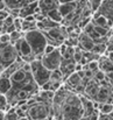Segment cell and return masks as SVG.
<instances>
[{
	"mask_svg": "<svg viewBox=\"0 0 113 120\" xmlns=\"http://www.w3.org/2000/svg\"><path fill=\"white\" fill-rule=\"evenodd\" d=\"M49 120H57V119H55V118H51V119H49Z\"/></svg>",
	"mask_w": 113,
	"mask_h": 120,
	"instance_id": "obj_38",
	"label": "cell"
},
{
	"mask_svg": "<svg viewBox=\"0 0 113 120\" xmlns=\"http://www.w3.org/2000/svg\"><path fill=\"white\" fill-rule=\"evenodd\" d=\"M19 117L15 113V107H11L6 113H5V119L4 120H18Z\"/></svg>",
	"mask_w": 113,
	"mask_h": 120,
	"instance_id": "obj_21",
	"label": "cell"
},
{
	"mask_svg": "<svg viewBox=\"0 0 113 120\" xmlns=\"http://www.w3.org/2000/svg\"><path fill=\"white\" fill-rule=\"evenodd\" d=\"M42 65L49 70V71H54L56 69L60 68L61 65V62H62V55L58 50V48H56L53 52L48 54V55H42L41 58H40Z\"/></svg>",
	"mask_w": 113,
	"mask_h": 120,
	"instance_id": "obj_6",
	"label": "cell"
},
{
	"mask_svg": "<svg viewBox=\"0 0 113 120\" xmlns=\"http://www.w3.org/2000/svg\"><path fill=\"white\" fill-rule=\"evenodd\" d=\"M111 94H112V97H113V85H111Z\"/></svg>",
	"mask_w": 113,
	"mask_h": 120,
	"instance_id": "obj_37",
	"label": "cell"
},
{
	"mask_svg": "<svg viewBox=\"0 0 113 120\" xmlns=\"http://www.w3.org/2000/svg\"><path fill=\"white\" fill-rule=\"evenodd\" d=\"M107 58H109V61H111L113 63V51H110V52H107L106 55H105Z\"/></svg>",
	"mask_w": 113,
	"mask_h": 120,
	"instance_id": "obj_32",
	"label": "cell"
},
{
	"mask_svg": "<svg viewBox=\"0 0 113 120\" xmlns=\"http://www.w3.org/2000/svg\"><path fill=\"white\" fill-rule=\"evenodd\" d=\"M91 22L94 25V26H98V27H104V28H112V26L110 25V22L107 21V19L105 16H103L102 14H99L98 12L92 14V18H91Z\"/></svg>",
	"mask_w": 113,
	"mask_h": 120,
	"instance_id": "obj_12",
	"label": "cell"
},
{
	"mask_svg": "<svg viewBox=\"0 0 113 120\" xmlns=\"http://www.w3.org/2000/svg\"><path fill=\"white\" fill-rule=\"evenodd\" d=\"M0 43H1V44L11 43V40H9V34H7V33H1V34H0Z\"/></svg>",
	"mask_w": 113,
	"mask_h": 120,
	"instance_id": "obj_26",
	"label": "cell"
},
{
	"mask_svg": "<svg viewBox=\"0 0 113 120\" xmlns=\"http://www.w3.org/2000/svg\"><path fill=\"white\" fill-rule=\"evenodd\" d=\"M2 9H6V4H5V0H0V11Z\"/></svg>",
	"mask_w": 113,
	"mask_h": 120,
	"instance_id": "obj_33",
	"label": "cell"
},
{
	"mask_svg": "<svg viewBox=\"0 0 113 120\" xmlns=\"http://www.w3.org/2000/svg\"><path fill=\"white\" fill-rule=\"evenodd\" d=\"M113 111V104H109V103H99L98 106V112L100 114H110Z\"/></svg>",
	"mask_w": 113,
	"mask_h": 120,
	"instance_id": "obj_17",
	"label": "cell"
},
{
	"mask_svg": "<svg viewBox=\"0 0 113 120\" xmlns=\"http://www.w3.org/2000/svg\"><path fill=\"white\" fill-rule=\"evenodd\" d=\"M23 20H26V21H29V22H33V21H36L35 20V16L34 15H28V16H26Z\"/></svg>",
	"mask_w": 113,
	"mask_h": 120,
	"instance_id": "obj_31",
	"label": "cell"
},
{
	"mask_svg": "<svg viewBox=\"0 0 113 120\" xmlns=\"http://www.w3.org/2000/svg\"><path fill=\"white\" fill-rule=\"evenodd\" d=\"M45 16L48 18V19H50V20H53L54 22H56V23H62V20H63V18H62V15L60 14V12H58V9L56 8V9H53V11H49L47 14H45Z\"/></svg>",
	"mask_w": 113,
	"mask_h": 120,
	"instance_id": "obj_16",
	"label": "cell"
},
{
	"mask_svg": "<svg viewBox=\"0 0 113 120\" xmlns=\"http://www.w3.org/2000/svg\"><path fill=\"white\" fill-rule=\"evenodd\" d=\"M40 120H49V119H40Z\"/></svg>",
	"mask_w": 113,
	"mask_h": 120,
	"instance_id": "obj_39",
	"label": "cell"
},
{
	"mask_svg": "<svg viewBox=\"0 0 113 120\" xmlns=\"http://www.w3.org/2000/svg\"><path fill=\"white\" fill-rule=\"evenodd\" d=\"M18 120H30V119H29V118H28V117L26 116V117H22V118H19V119H18Z\"/></svg>",
	"mask_w": 113,
	"mask_h": 120,
	"instance_id": "obj_36",
	"label": "cell"
},
{
	"mask_svg": "<svg viewBox=\"0 0 113 120\" xmlns=\"http://www.w3.org/2000/svg\"><path fill=\"white\" fill-rule=\"evenodd\" d=\"M94 43L87 35H85L83 32L78 35V47L83 50V51H92Z\"/></svg>",
	"mask_w": 113,
	"mask_h": 120,
	"instance_id": "obj_11",
	"label": "cell"
},
{
	"mask_svg": "<svg viewBox=\"0 0 113 120\" xmlns=\"http://www.w3.org/2000/svg\"><path fill=\"white\" fill-rule=\"evenodd\" d=\"M9 15V13H8V11L7 9H2V11H0V20H5L7 16Z\"/></svg>",
	"mask_w": 113,
	"mask_h": 120,
	"instance_id": "obj_29",
	"label": "cell"
},
{
	"mask_svg": "<svg viewBox=\"0 0 113 120\" xmlns=\"http://www.w3.org/2000/svg\"><path fill=\"white\" fill-rule=\"evenodd\" d=\"M58 5H60L58 0H38V9L44 16L49 11L56 9L58 7Z\"/></svg>",
	"mask_w": 113,
	"mask_h": 120,
	"instance_id": "obj_9",
	"label": "cell"
},
{
	"mask_svg": "<svg viewBox=\"0 0 113 120\" xmlns=\"http://www.w3.org/2000/svg\"><path fill=\"white\" fill-rule=\"evenodd\" d=\"M98 13L105 16L110 25L113 27V0H103L98 9Z\"/></svg>",
	"mask_w": 113,
	"mask_h": 120,
	"instance_id": "obj_8",
	"label": "cell"
},
{
	"mask_svg": "<svg viewBox=\"0 0 113 120\" xmlns=\"http://www.w3.org/2000/svg\"><path fill=\"white\" fill-rule=\"evenodd\" d=\"M13 45L15 47V50H16L19 57H20L23 62L30 63L32 61L36 60L35 56H34V54H33V51H32V48L29 47V44L27 43V41L25 40L23 36H22L21 39H19Z\"/></svg>",
	"mask_w": 113,
	"mask_h": 120,
	"instance_id": "obj_7",
	"label": "cell"
},
{
	"mask_svg": "<svg viewBox=\"0 0 113 120\" xmlns=\"http://www.w3.org/2000/svg\"><path fill=\"white\" fill-rule=\"evenodd\" d=\"M83 57V50L79 48V47H76L75 51H74V56H72V60L75 61L76 63H79L80 60Z\"/></svg>",
	"mask_w": 113,
	"mask_h": 120,
	"instance_id": "obj_23",
	"label": "cell"
},
{
	"mask_svg": "<svg viewBox=\"0 0 113 120\" xmlns=\"http://www.w3.org/2000/svg\"><path fill=\"white\" fill-rule=\"evenodd\" d=\"M51 82H64L63 79V75L60 71V69H56L54 71H50V79Z\"/></svg>",
	"mask_w": 113,
	"mask_h": 120,
	"instance_id": "obj_20",
	"label": "cell"
},
{
	"mask_svg": "<svg viewBox=\"0 0 113 120\" xmlns=\"http://www.w3.org/2000/svg\"><path fill=\"white\" fill-rule=\"evenodd\" d=\"M18 57L19 55L13 44L11 43L1 44L0 43V72L4 71L6 68H8L11 64H13Z\"/></svg>",
	"mask_w": 113,
	"mask_h": 120,
	"instance_id": "obj_3",
	"label": "cell"
},
{
	"mask_svg": "<svg viewBox=\"0 0 113 120\" xmlns=\"http://www.w3.org/2000/svg\"><path fill=\"white\" fill-rule=\"evenodd\" d=\"M23 38H25V40L27 41V43L29 44V47L32 48V51H33L35 58L40 60L41 56L43 55L45 45L48 44L44 34L41 30L35 29V30H30V32L23 33Z\"/></svg>",
	"mask_w": 113,
	"mask_h": 120,
	"instance_id": "obj_2",
	"label": "cell"
},
{
	"mask_svg": "<svg viewBox=\"0 0 113 120\" xmlns=\"http://www.w3.org/2000/svg\"><path fill=\"white\" fill-rule=\"evenodd\" d=\"M27 117L30 120H40V119H49L51 116V104L38 101L34 105L29 106L27 111Z\"/></svg>",
	"mask_w": 113,
	"mask_h": 120,
	"instance_id": "obj_4",
	"label": "cell"
},
{
	"mask_svg": "<svg viewBox=\"0 0 113 120\" xmlns=\"http://www.w3.org/2000/svg\"><path fill=\"white\" fill-rule=\"evenodd\" d=\"M97 120H113V112L110 114H100L99 113Z\"/></svg>",
	"mask_w": 113,
	"mask_h": 120,
	"instance_id": "obj_27",
	"label": "cell"
},
{
	"mask_svg": "<svg viewBox=\"0 0 113 120\" xmlns=\"http://www.w3.org/2000/svg\"><path fill=\"white\" fill-rule=\"evenodd\" d=\"M55 49H56V47H54V45H51V44H47V45H45V48H44L43 55H48V54L53 52Z\"/></svg>",
	"mask_w": 113,
	"mask_h": 120,
	"instance_id": "obj_28",
	"label": "cell"
},
{
	"mask_svg": "<svg viewBox=\"0 0 113 120\" xmlns=\"http://www.w3.org/2000/svg\"><path fill=\"white\" fill-rule=\"evenodd\" d=\"M105 74L103 72V71H100V70H97L96 72H94V75H93V80L94 82H97V83H100V82H103V80L105 79Z\"/></svg>",
	"mask_w": 113,
	"mask_h": 120,
	"instance_id": "obj_24",
	"label": "cell"
},
{
	"mask_svg": "<svg viewBox=\"0 0 113 120\" xmlns=\"http://www.w3.org/2000/svg\"><path fill=\"white\" fill-rule=\"evenodd\" d=\"M23 36V33L22 32H18V30H14L9 34V40H11V44H14L19 39H21Z\"/></svg>",
	"mask_w": 113,
	"mask_h": 120,
	"instance_id": "obj_22",
	"label": "cell"
},
{
	"mask_svg": "<svg viewBox=\"0 0 113 120\" xmlns=\"http://www.w3.org/2000/svg\"><path fill=\"white\" fill-rule=\"evenodd\" d=\"M11 89H12V83H11L9 78L0 76V93L6 96L9 92Z\"/></svg>",
	"mask_w": 113,
	"mask_h": 120,
	"instance_id": "obj_15",
	"label": "cell"
},
{
	"mask_svg": "<svg viewBox=\"0 0 113 120\" xmlns=\"http://www.w3.org/2000/svg\"><path fill=\"white\" fill-rule=\"evenodd\" d=\"M13 25H14V28H15V30H18V32H21L22 19H21V18H14V20H13Z\"/></svg>",
	"mask_w": 113,
	"mask_h": 120,
	"instance_id": "obj_25",
	"label": "cell"
},
{
	"mask_svg": "<svg viewBox=\"0 0 113 120\" xmlns=\"http://www.w3.org/2000/svg\"><path fill=\"white\" fill-rule=\"evenodd\" d=\"M76 0H58L60 4H65V2H74Z\"/></svg>",
	"mask_w": 113,
	"mask_h": 120,
	"instance_id": "obj_34",
	"label": "cell"
},
{
	"mask_svg": "<svg viewBox=\"0 0 113 120\" xmlns=\"http://www.w3.org/2000/svg\"><path fill=\"white\" fill-rule=\"evenodd\" d=\"M87 1H89V8L91 11V14H94L98 12L103 0H87Z\"/></svg>",
	"mask_w": 113,
	"mask_h": 120,
	"instance_id": "obj_19",
	"label": "cell"
},
{
	"mask_svg": "<svg viewBox=\"0 0 113 120\" xmlns=\"http://www.w3.org/2000/svg\"><path fill=\"white\" fill-rule=\"evenodd\" d=\"M98 67H99V70L103 71L105 75L113 71V63L111 61H109V58L104 55L100 56V58L98 60Z\"/></svg>",
	"mask_w": 113,
	"mask_h": 120,
	"instance_id": "obj_13",
	"label": "cell"
},
{
	"mask_svg": "<svg viewBox=\"0 0 113 120\" xmlns=\"http://www.w3.org/2000/svg\"><path fill=\"white\" fill-rule=\"evenodd\" d=\"M76 8V1L74 2H65V4H60L57 9L60 12V14L62 15V18H65L67 15H69L70 13H72Z\"/></svg>",
	"mask_w": 113,
	"mask_h": 120,
	"instance_id": "obj_14",
	"label": "cell"
},
{
	"mask_svg": "<svg viewBox=\"0 0 113 120\" xmlns=\"http://www.w3.org/2000/svg\"><path fill=\"white\" fill-rule=\"evenodd\" d=\"M84 114L80 96L69 91L57 109H51V116L57 120H80Z\"/></svg>",
	"mask_w": 113,
	"mask_h": 120,
	"instance_id": "obj_1",
	"label": "cell"
},
{
	"mask_svg": "<svg viewBox=\"0 0 113 120\" xmlns=\"http://www.w3.org/2000/svg\"><path fill=\"white\" fill-rule=\"evenodd\" d=\"M105 76H106V77H105V78H106V80H107V82H109L111 85H113V71H112V72H109V74H106Z\"/></svg>",
	"mask_w": 113,
	"mask_h": 120,
	"instance_id": "obj_30",
	"label": "cell"
},
{
	"mask_svg": "<svg viewBox=\"0 0 113 120\" xmlns=\"http://www.w3.org/2000/svg\"><path fill=\"white\" fill-rule=\"evenodd\" d=\"M38 12H40V9H38V0H35V1L29 2L28 5H26L25 7H22L19 11V18L25 19L26 16L34 15L35 13H38Z\"/></svg>",
	"mask_w": 113,
	"mask_h": 120,
	"instance_id": "obj_10",
	"label": "cell"
},
{
	"mask_svg": "<svg viewBox=\"0 0 113 120\" xmlns=\"http://www.w3.org/2000/svg\"><path fill=\"white\" fill-rule=\"evenodd\" d=\"M5 119V112L4 111H0V120Z\"/></svg>",
	"mask_w": 113,
	"mask_h": 120,
	"instance_id": "obj_35",
	"label": "cell"
},
{
	"mask_svg": "<svg viewBox=\"0 0 113 120\" xmlns=\"http://www.w3.org/2000/svg\"><path fill=\"white\" fill-rule=\"evenodd\" d=\"M35 29H36V21L29 22V21H26V20L22 19V26H21L22 33H27V32H30V30H35Z\"/></svg>",
	"mask_w": 113,
	"mask_h": 120,
	"instance_id": "obj_18",
	"label": "cell"
},
{
	"mask_svg": "<svg viewBox=\"0 0 113 120\" xmlns=\"http://www.w3.org/2000/svg\"><path fill=\"white\" fill-rule=\"evenodd\" d=\"M30 72H32V76L35 80V83L38 84V87H41L43 84H45L47 82H49L50 79V71L47 70L40 60H34L32 61L30 63Z\"/></svg>",
	"mask_w": 113,
	"mask_h": 120,
	"instance_id": "obj_5",
	"label": "cell"
}]
</instances>
